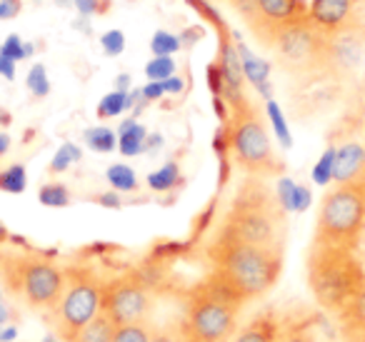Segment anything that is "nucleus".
<instances>
[{
    "mask_svg": "<svg viewBox=\"0 0 365 342\" xmlns=\"http://www.w3.org/2000/svg\"><path fill=\"white\" fill-rule=\"evenodd\" d=\"M46 342H63V340H61L58 335H48V337H46Z\"/></svg>",
    "mask_w": 365,
    "mask_h": 342,
    "instance_id": "obj_56",
    "label": "nucleus"
},
{
    "mask_svg": "<svg viewBox=\"0 0 365 342\" xmlns=\"http://www.w3.org/2000/svg\"><path fill=\"white\" fill-rule=\"evenodd\" d=\"M363 16L365 0H308V21L323 36H330Z\"/></svg>",
    "mask_w": 365,
    "mask_h": 342,
    "instance_id": "obj_13",
    "label": "nucleus"
},
{
    "mask_svg": "<svg viewBox=\"0 0 365 342\" xmlns=\"http://www.w3.org/2000/svg\"><path fill=\"white\" fill-rule=\"evenodd\" d=\"M96 202H98V205H103V207H108V210H118V207L123 205L120 192H115V190L101 192V195H96Z\"/></svg>",
    "mask_w": 365,
    "mask_h": 342,
    "instance_id": "obj_44",
    "label": "nucleus"
},
{
    "mask_svg": "<svg viewBox=\"0 0 365 342\" xmlns=\"http://www.w3.org/2000/svg\"><path fill=\"white\" fill-rule=\"evenodd\" d=\"M180 51H182V43H180V38H178L175 33H170V31H155V33H153L150 53L155 58H163V56L173 58L175 53H180Z\"/></svg>",
    "mask_w": 365,
    "mask_h": 342,
    "instance_id": "obj_27",
    "label": "nucleus"
},
{
    "mask_svg": "<svg viewBox=\"0 0 365 342\" xmlns=\"http://www.w3.org/2000/svg\"><path fill=\"white\" fill-rule=\"evenodd\" d=\"M280 330L283 325H280L278 315L273 310H263L243 327H238L233 342H278Z\"/></svg>",
    "mask_w": 365,
    "mask_h": 342,
    "instance_id": "obj_16",
    "label": "nucleus"
},
{
    "mask_svg": "<svg viewBox=\"0 0 365 342\" xmlns=\"http://www.w3.org/2000/svg\"><path fill=\"white\" fill-rule=\"evenodd\" d=\"M103 312L110 315L115 325L148 322L155 312V290L140 272H125L106 280L103 290Z\"/></svg>",
    "mask_w": 365,
    "mask_h": 342,
    "instance_id": "obj_10",
    "label": "nucleus"
},
{
    "mask_svg": "<svg viewBox=\"0 0 365 342\" xmlns=\"http://www.w3.org/2000/svg\"><path fill=\"white\" fill-rule=\"evenodd\" d=\"M365 172V145L360 142H345L335 147V167L333 182L335 185H348V182H360Z\"/></svg>",
    "mask_w": 365,
    "mask_h": 342,
    "instance_id": "obj_15",
    "label": "nucleus"
},
{
    "mask_svg": "<svg viewBox=\"0 0 365 342\" xmlns=\"http://www.w3.org/2000/svg\"><path fill=\"white\" fill-rule=\"evenodd\" d=\"M115 322L110 320V315L106 312H98L76 337H71L68 342H113V335H115Z\"/></svg>",
    "mask_w": 365,
    "mask_h": 342,
    "instance_id": "obj_18",
    "label": "nucleus"
},
{
    "mask_svg": "<svg viewBox=\"0 0 365 342\" xmlns=\"http://www.w3.org/2000/svg\"><path fill=\"white\" fill-rule=\"evenodd\" d=\"M345 312H348V317L353 322H358V325L365 327V285L360 287V292L353 297V300L348 302V307H345Z\"/></svg>",
    "mask_w": 365,
    "mask_h": 342,
    "instance_id": "obj_40",
    "label": "nucleus"
},
{
    "mask_svg": "<svg viewBox=\"0 0 365 342\" xmlns=\"http://www.w3.org/2000/svg\"><path fill=\"white\" fill-rule=\"evenodd\" d=\"M8 237H11V235H8L6 225H0V245H3V242H6V240H8Z\"/></svg>",
    "mask_w": 365,
    "mask_h": 342,
    "instance_id": "obj_54",
    "label": "nucleus"
},
{
    "mask_svg": "<svg viewBox=\"0 0 365 342\" xmlns=\"http://www.w3.org/2000/svg\"><path fill=\"white\" fill-rule=\"evenodd\" d=\"M273 53L275 66L288 76L308 78L323 73L325 66V36L305 18L293 26L283 28L273 41L268 43Z\"/></svg>",
    "mask_w": 365,
    "mask_h": 342,
    "instance_id": "obj_9",
    "label": "nucleus"
},
{
    "mask_svg": "<svg viewBox=\"0 0 365 342\" xmlns=\"http://www.w3.org/2000/svg\"><path fill=\"white\" fill-rule=\"evenodd\" d=\"M175 73H178L175 61H173V58H168V56H163V58L153 56L150 61L145 63V78H148V81L163 83V81H168V78L175 76Z\"/></svg>",
    "mask_w": 365,
    "mask_h": 342,
    "instance_id": "obj_31",
    "label": "nucleus"
},
{
    "mask_svg": "<svg viewBox=\"0 0 365 342\" xmlns=\"http://www.w3.org/2000/svg\"><path fill=\"white\" fill-rule=\"evenodd\" d=\"M18 320V310L13 305H6V302H0V327L13 325Z\"/></svg>",
    "mask_w": 365,
    "mask_h": 342,
    "instance_id": "obj_46",
    "label": "nucleus"
},
{
    "mask_svg": "<svg viewBox=\"0 0 365 342\" xmlns=\"http://www.w3.org/2000/svg\"><path fill=\"white\" fill-rule=\"evenodd\" d=\"M38 200L46 207H68L71 205V190H68L63 182H46V185L38 190Z\"/></svg>",
    "mask_w": 365,
    "mask_h": 342,
    "instance_id": "obj_28",
    "label": "nucleus"
},
{
    "mask_svg": "<svg viewBox=\"0 0 365 342\" xmlns=\"http://www.w3.org/2000/svg\"><path fill=\"white\" fill-rule=\"evenodd\" d=\"M145 138L148 128L143 123H138V118H125L118 125V150L123 157H135L145 152Z\"/></svg>",
    "mask_w": 365,
    "mask_h": 342,
    "instance_id": "obj_17",
    "label": "nucleus"
},
{
    "mask_svg": "<svg viewBox=\"0 0 365 342\" xmlns=\"http://www.w3.org/2000/svg\"><path fill=\"white\" fill-rule=\"evenodd\" d=\"M163 147V135L160 133H148L145 138V152H155Z\"/></svg>",
    "mask_w": 365,
    "mask_h": 342,
    "instance_id": "obj_48",
    "label": "nucleus"
},
{
    "mask_svg": "<svg viewBox=\"0 0 365 342\" xmlns=\"http://www.w3.org/2000/svg\"><path fill=\"white\" fill-rule=\"evenodd\" d=\"M18 340V325L13 322V325H6L0 327V342H13Z\"/></svg>",
    "mask_w": 365,
    "mask_h": 342,
    "instance_id": "obj_49",
    "label": "nucleus"
},
{
    "mask_svg": "<svg viewBox=\"0 0 365 342\" xmlns=\"http://www.w3.org/2000/svg\"><path fill=\"white\" fill-rule=\"evenodd\" d=\"M140 90H143V98H145L148 103H158V100L165 98V88H163V83H158V81H148Z\"/></svg>",
    "mask_w": 365,
    "mask_h": 342,
    "instance_id": "obj_42",
    "label": "nucleus"
},
{
    "mask_svg": "<svg viewBox=\"0 0 365 342\" xmlns=\"http://www.w3.org/2000/svg\"><path fill=\"white\" fill-rule=\"evenodd\" d=\"M365 232V190L360 182L335 185L320 200L315 242L323 247L353 250Z\"/></svg>",
    "mask_w": 365,
    "mask_h": 342,
    "instance_id": "obj_5",
    "label": "nucleus"
},
{
    "mask_svg": "<svg viewBox=\"0 0 365 342\" xmlns=\"http://www.w3.org/2000/svg\"><path fill=\"white\" fill-rule=\"evenodd\" d=\"M203 28H198V26H188V28H182L180 33H178V38H180V43H182V48H193V46H198L200 41H203Z\"/></svg>",
    "mask_w": 365,
    "mask_h": 342,
    "instance_id": "obj_41",
    "label": "nucleus"
},
{
    "mask_svg": "<svg viewBox=\"0 0 365 342\" xmlns=\"http://www.w3.org/2000/svg\"><path fill=\"white\" fill-rule=\"evenodd\" d=\"M106 180L115 192H135L140 187L135 170L130 165H125V162H113L106 170Z\"/></svg>",
    "mask_w": 365,
    "mask_h": 342,
    "instance_id": "obj_20",
    "label": "nucleus"
},
{
    "mask_svg": "<svg viewBox=\"0 0 365 342\" xmlns=\"http://www.w3.org/2000/svg\"><path fill=\"white\" fill-rule=\"evenodd\" d=\"M205 81H208V88H210V93H213V98H223L225 81H223V73H220V68L215 61L205 68Z\"/></svg>",
    "mask_w": 365,
    "mask_h": 342,
    "instance_id": "obj_39",
    "label": "nucleus"
},
{
    "mask_svg": "<svg viewBox=\"0 0 365 342\" xmlns=\"http://www.w3.org/2000/svg\"><path fill=\"white\" fill-rule=\"evenodd\" d=\"M365 63V16L325 36L323 73L335 81L353 78Z\"/></svg>",
    "mask_w": 365,
    "mask_h": 342,
    "instance_id": "obj_12",
    "label": "nucleus"
},
{
    "mask_svg": "<svg viewBox=\"0 0 365 342\" xmlns=\"http://www.w3.org/2000/svg\"><path fill=\"white\" fill-rule=\"evenodd\" d=\"M0 297H3V295H0Z\"/></svg>",
    "mask_w": 365,
    "mask_h": 342,
    "instance_id": "obj_58",
    "label": "nucleus"
},
{
    "mask_svg": "<svg viewBox=\"0 0 365 342\" xmlns=\"http://www.w3.org/2000/svg\"><path fill=\"white\" fill-rule=\"evenodd\" d=\"M101 120H110V118H120L123 113H128V93L123 90H110L108 95L101 98L96 108Z\"/></svg>",
    "mask_w": 365,
    "mask_h": 342,
    "instance_id": "obj_24",
    "label": "nucleus"
},
{
    "mask_svg": "<svg viewBox=\"0 0 365 342\" xmlns=\"http://www.w3.org/2000/svg\"><path fill=\"white\" fill-rule=\"evenodd\" d=\"M26 88L31 90L33 98H48L51 95V78H48V71L43 63H36L31 66L26 78Z\"/></svg>",
    "mask_w": 365,
    "mask_h": 342,
    "instance_id": "obj_29",
    "label": "nucleus"
},
{
    "mask_svg": "<svg viewBox=\"0 0 365 342\" xmlns=\"http://www.w3.org/2000/svg\"><path fill=\"white\" fill-rule=\"evenodd\" d=\"M103 290H106V280L93 267H66V287L58 305L51 310L56 335L63 342L76 337L98 312H103Z\"/></svg>",
    "mask_w": 365,
    "mask_h": 342,
    "instance_id": "obj_8",
    "label": "nucleus"
},
{
    "mask_svg": "<svg viewBox=\"0 0 365 342\" xmlns=\"http://www.w3.org/2000/svg\"><path fill=\"white\" fill-rule=\"evenodd\" d=\"M145 182L153 192H173L182 185V170L175 160H168L163 167L153 170Z\"/></svg>",
    "mask_w": 365,
    "mask_h": 342,
    "instance_id": "obj_19",
    "label": "nucleus"
},
{
    "mask_svg": "<svg viewBox=\"0 0 365 342\" xmlns=\"http://www.w3.org/2000/svg\"><path fill=\"white\" fill-rule=\"evenodd\" d=\"M235 48H238V56H240V63H243V73H245V83L258 90V95L263 100H273V86H270V63L258 58L243 41L240 36H235Z\"/></svg>",
    "mask_w": 365,
    "mask_h": 342,
    "instance_id": "obj_14",
    "label": "nucleus"
},
{
    "mask_svg": "<svg viewBox=\"0 0 365 342\" xmlns=\"http://www.w3.org/2000/svg\"><path fill=\"white\" fill-rule=\"evenodd\" d=\"M218 227L253 245L280 247L285 210L280 207L275 190L265 185L263 177H245Z\"/></svg>",
    "mask_w": 365,
    "mask_h": 342,
    "instance_id": "obj_2",
    "label": "nucleus"
},
{
    "mask_svg": "<svg viewBox=\"0 0 365 342\" xmlns=\"http://www.w3.org/2000/svg\"><path fill=\"white\" fill-rule=\"evenodd\" d=\"M185 6H188L198 18H203L208 26H213L215 33H218V38H225V36H230V33H233L228 23H225V18L220 16L218 8H215L210 0H185Z\"/></svg>",
    "mask_w": 365,
    "mask_h": 342,
    "instance_id": "obj_21",
    "label": "nucleus"
},
{
    "mask_svg": "<svg viewBox=\"0 0 365 342\" xmlns=\"http://www.w3.org/2000/svg\"><path fill=\"white\" fill-rule=\"evenodd\" d=\"M0 53L6 58H11L13 63H21L28 58V48H26V41H23L18 33H11V36L3 41V46H0Z\"/></svg>",
    "mask_w": 365,
    "mask_h": 342,
    "instance_id": "obj_34",
    "label": "nucleus"
},
{
    "mask_svg": "<svg viewBox=\"0 0 365 342\" xmlns=\"http://www.w3.org/2000/svg\"><path fill=\"white\" fill-rule=\"evenodd\" d=\"M163 88H165V95H182V90H185V81L175 73L173 78L163 81Z\"/></svg>",
    "mask_w": 365,
    "mask_h": 342,
    "instance_id": "obj_45",
    "label": "nucleus"
},
{
    "mask_svg": "<svg viewBox=\"0 0 365 342\" xmlns=\"http://www.w3.org/2000/svg\"><path fill=\"white\" fill-rule=\"evenodd\" d=\"M83 140L93 152H113L118 147V133L106 125H93L83 133Z\"/></svg>",
    "mask_w": 365,
    "mask_h": 342,
    "instance_id": "obj_23",
    "label": "nucleus"
},
{
    "mask_svg": "<svg viewBox=\"0 0 365 342\" xmlns=\"http://www.w3.org/2000/svg\"><path fill=\"white\" fill-rule=\"evenodd\" d=\"M73 8H76L83 18L106 16V13L110 11V0H73Z\"/></svg>",
    "mask_w": 365,
    "mask_h": 342,
    "instance_id": "obj_37",
    "label": "nucleus"
},
{
    "mask_svg": "<svg viewBox=\"0 0 365 342\" xmlns=\"http://www.w3.org/2000/svg\"><path fill=\"white\" fill-rule=\"evenodd\" d=\"M113 90H123V93L133 90V88H130V76H128V73H120V76L113 81Z\"/></svg>",
    "mask_w": 365,
    "mask_h": 342,
    "instance_id": "obj_50",
    "label": "nucleus"
},
{
    "mask_svg": "<svg viewBox=\"0 0 365 342\" xmlns=\"http://www.w3.org/2000/svg\"><path fill=\"white\" fill-rule=\"evenodd\" d=\"M0 76L6 78V81H16V63L3 56V53H0Z\"/></svg>",
    "mask_w": 365,
    "mask_h": 342,
    "instance_id": "obj_47",
    "label": "nucleus"
},
{
    "mask_svg": "<svg viewBox=\"0 0 365 342\" xmlns=\"http://www.w3.org/2000/svg\"><path fill=\"white\" fill-rule=\"evenodd\" d=\"M28 187V170L23 162H13V165L0 170V192L8 195H23Z\"/></svg>",
    "mask_w": 365,
    "mask_h": 342,
    "instance_id": "obj_22",
    "label": "nucleus"
},
{
    "mask_svg": "<svg viewBox=\"0 0 365 342\" xmlns=\"http://www.w3.org/2000/svg\"><path fill=\"white\" fill-rule=\"evenodd\" d=\"M150 342H185L180 320H178V322H165V325H155V327H153Z\"/></svg>",
    "mask_w": 365,
    "mask_h": 342,
    "instance_id": "obj_35",
    "label": "nucleus"
},
{
    "mask_svg": "<svg viewBox=\"0 0 365 342\" xmlns=\"http://www.w3.org/2000/svg\"><path fill=\"white\" fill-rule=\"evenodd\" d=\"M61 8H73V0H56Z\"/></svg>",
    "mask_w": 365,
    "mask_h": 342,
    "instance_id": "obj_55",
    "label": "nucleus"
},
{
    "mask_svg": "<svg viewBox=\"0 0 365 342\" xmlns=\"http://www.w3.org/2000/svg\"><path fill=\"white\" fill-rule=\"evenodd\" d=\"M278 342H320V340L308 327H283Z\"/></svg>",
    "mask_w": 365,
    "mask_h": 342,
    "instance_id": "obj_38",
    "label": "nucleus"
},
{
    "mask_svg": "<svg viewBox=\"0 0 365 342\" xmlns=\"http://www.w3.org/2000/svg\"><path fill=\"white\" fill-rule=\"evenodd\" d=\"M73 28L76 31H83V33H91V26H88V18H78V21H73Z\"/></svg>",
    "mask_w": 365,
    "mask_h": 342,
    "instance_id": "obj_52",
    "label": "nucleus"
},
{
    "mask_svg": "<svg viewBox=\"0 0 365 342\" xmlns=\"http://www.w3.org/2000/svg\"><path fill=\"white\" fill-rule=\"evenodd\" d=\"M8 290L16 292L33 310L51 312L66 287V267L41 255H8L0 265Z\"/></svg>",
    "mask_w": 365,
    "mask_h": 342,
    "instance_id": "obj_6",
    "label": "nucleus"
},
{
    "mask_svg": "<svg viewBox=\"0 0 365 342\" xmlns=\"http://www.w3.org/2000/svg\"><path fill=\"white\" fill-rule=\"evenodd\" d=\"M310 205V190L300 182H295L293 190L288 195V202H285V212H303L308 210Z\"/></svg>",
    "mask_w": 365,
    "mask_h": 342,
    "instance_id": "obj_36",
    "label": "nucleus"
},
{
    "mask_svg": "<svg viewBox=\"0 0 365 342\" xmlns=\"http://www.w3.org/2000/svg\"><path fill=\"white\" fill-rule=\"evenodd\" d=\"M265 48L283 28L308 18V0H228Z\"/></svg>",
    "mask_w": 365,
    "mask_h": 342,
    "instance_id": "obj_11",
    "label": "nucleus"
},
{
    "mask_svg": "<svg viewBox=\"0 0 365 342\" xmlns=\"http://www.w3.org/2000/svg\"><path fill=\"white\" fill-rule=\"evenodd\" d=\"M23 11V0H0V21H13Z\"/></svg>",
    "mask_w": 365,
    "mask_h": 342,
    "instance_id": "obj_43",
    "label": "nucleus"
},
{
    "mask_svg": "<svg viewBox=\"0 0 365 342\" xmlns=\"http://www.w3.org/2000/svg\"><path fill=\"white\" fill-rule=\"evenodd\" d=\"M11 113L6 110V108H0V125H11Z\"/></svg>",
    "mask_w": 365,
    "mask_h": 342,
    "instance_id": "obj_53",
    "label": "nucleus"
},
{
    "mask_svg": "<svg viewBox=\"0 0 365 342\" xmlns=\"http://www.w3.org/2000/svg\"><path fill=\"white\" fill-rule=\"evenodd\" d=\"M83 157V150L76 145V142H63L61 147H58V152L53 155L51 160V167L48 170L53 172V175H58V172H66L68 167L73 165V162H78Z\"/></svg>",
    "mask_w": 365,
    "mask_h": 342,
    "instance_id": "obj_30",
    "label": "nucleus"
},
{
    "mask_svg": "<svg viewBox=\"0 0 365 342\" xmlns=\"http://www.w3.org/2000/svg\"><path fill=\"white\" fill-rule=\"evenodd\" d=\"M101 48L108 58H118L125 53V33L113 28V31H106L101 36Z\"/></svg>",
    "mask_w": 365,
    "mask_h": 342,
    "instance_id": "obj_32",
    "label": "nucleus"
},
{
    "mask_svg": "<svg viewBox=\"0 0 365 342\" xmlns=\"http://www.w3.org/2000/svg\"><path fill=\"white\" fill-rule=\"evenodd\" d=\"M308 280L315 300L330 310H345L365 285L353 250L313 245L308 260Z\"/></svg>",
    "mask_w": 365,
    "mask_h": 342,
    "instance_id": "obj_7",
    "label": "nucleus"
},
{
    "mask_svg": "<svg viewBox=\"0 0 365 342\" xmlns=\"http://www.w3.org/2000/svg\"><path fill=\"white\" fill-rule=\"evenodd\" d=\"M210 272L218 282H223L238 300L253 302L265 292L273 290L283 267L280 247H263L233 237L225 230H215L208 250Z\"/></svg>",
    "mask_w": 365,
    "mask_h": 342,
    "instance_id": "obj_1",
    "label": "nucleus"
},
{
    "mask_svg": "<svg viewBox=\"0 0 365 342\" xmlns=\"http://www.w3.org/2000/svg\"><path fill=\"white\" fill-rule=\"evenodd\" d=\"M360 185H363V190H365V172H363V177H360Z\"/></svg>",
    "mask_w": 365,
    "mask_h": 342,
    "instance_id": "obj_57",
    "label": "nucleus"
},
{
    "mask_svg": "<svg viewBox=\"0 0 365 342\" xmlns=\"http://www.w3.org/2000/svg\"><path fill=\"white\" fill-rule=\"evenodd\" d=\"M243 305L223 282L208 275L188 292L182 305L180 327L185 342H233Z\"/></svg>",
    "mask_w": 365,
    "mask_h": 342,
    "instance_id": "obj_3",
    "label": "nucleus"
},
{
    "mask_svg": "<svg viewBox=\"0 0 365 342\" xmlns=\"http://www.w3.org/2000/svg\"><path fill=\"white\" fill-rule=\"evenodd\" d=\"M153 320L148 322H128V325H118L113 342H150L153 337Z\"/></svg>",
    "mask_w": 365,
    "mask_h": 342,
    "instance_id": "obj_25",
    "label": "nucleus"
},
{
    "mask_svg": "<svg viewBox=\"0 0 365 342\" xmlns=\"http://www.w3.org/2000/svg\"><path fill=\"white\" fill-rule=\"evenodd\" d=\"M11 150V135L6 130H0V157H6Z\"/></svg>",
    "mask_w": 365,
    "mask_h": 342,
    "instance_id": "obj_51",
    "label": "nucleus"
},
{
    "mask_svg": "<svg viewBox=\"0 0 365 342\" xmlns=\"http://www.w3.org/2000/svg\"><path fill=\"white\" fill-rule=\"evenodd\" d=\"M265 115H268V123L273 128L275 138L283 147H290L293 145V138H290V130H288V123H285V115L280 110V105L275 100H265Z\"/></svg>",
    "mask_w": 365,
    "mask_h": 342,
    "instance_id": "obj_26",
    "label": "nucleus"
},
{
    "mask_svg": "<svg viewBox=\"0 0 365 342\" xmlns=\"http://www.w3.org/2000/svg\"><path fill=\"white\" fill-rule=\"evenodd\" d=\"M333 167H335V147H328V150L323 152V157L315 162L313 180L318 182V185H328V182L333 180Z\"/></svg>",
    "mask_w": 365,
    "mask_h": 342,
    "instance_id": "obj_33",
    "label": "nucleus"
},
{
    "mask_svg": "<svg viewBox=\"0 0 365 342\" xmlns=\"http://www.w3.org/2000/svg\"><path fill=\"white\" fill-rule=\"evenodd\" d=\"M230 155L233 162L248 177H273L283 170V162L275 155L270 130L265 118L253 103L245 98L238 105H230Z\"/></svg>",
    "mask_w": 365,
    "mask_h": 342,
    "instance_id": "obj_4",
    "label": "nucleus"
}]
</instances>
